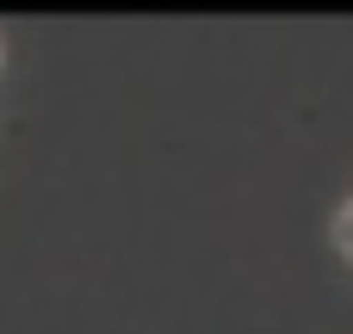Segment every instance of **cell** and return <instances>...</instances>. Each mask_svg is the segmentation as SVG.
I'll return each mask as SVG.
<instances>
[{
	"mask_svg": "<svg viewBox=\"0 0 353 334\" xmlns=\"http://www.w3.org/2000/svg\"><path fill=\"white\" fill-rule=\"evenodd\" d=\"M335 248H341V254L353 260V205L341 211V217H335Z\"/></svg>",
	"mask_w": 353,
	"mask_h": 334,
	"instance_id": "cell-1",
	"label": "cell"
}]
</instances>
